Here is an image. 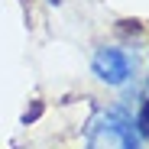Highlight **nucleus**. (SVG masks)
<instances>
[{"mask_svg": "<svg viewBox=\"0 0 149 149\" xmlns=\"http://www.w3.org/2000/svg\"><path fill=\"white\" fill-rule=\"evenodd\" d=\"M91 149H139V143L133 136L130 123H123L120 117H107L101 123V130L94 133Z\"/></svg>", "mask_w": 149, "mask_h": 149, "instance_id": "obj_1", "label": "nucleus"}, {"mask_svg": "<svg viewBox=\"0 0 149 149\" xmlns=\"http://www.w3.org/2000/svg\"><path fill=\"white\" fill-rule=\"evenodd\" d=\"M94 74L101 81H107V84H123L133 74V65L120 49H101L94 55Z\"/></svg>", "mask_w": 149, "mask_h": 149, "instance_id": "obj_2", "label": "nucleus"}, {"mask_svg": "<svg viewBox=\"0 0 149 149\" xmlns=\"http://www.w3.org/2000/svg\"><path fill=\"white\" fill-rule=\"evenodd\" d=\"M136 123H139V130H143V133L149 136V104H146V107L139 110V120H136Z\"/></svg>", "mask_w": 149, "mask_h": 149, "instance_id": "obj_3", "label": "nucleus"}, {"mask_svg": "<svg viewBox=\"0 0 149 149\" xmlns=\"http://www.w3.org/2000/svg\"><path fill=\"white\" fill-rule=\"evenodd\" d=\"M39 113H42V104H33V110H26V113H23V123H33Z\"/></svg>", "mask_w": 149, "mask_h": 149, "instance_id": "obj_4", "label": "nucleus"}]
</instances>
